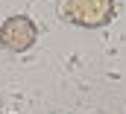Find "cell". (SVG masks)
<instances>
[{"instance_id": "obj_1", "label": "cell", "mask_w": 126, "mask_h": 114, "mask_svg": "<svg viewBox=\"0 0 126 114\" xmlns=\"http://www.w3.org/2000/svg\"><path fill=\"white\" fill-rule=\"evenodd\" d=\"M114 12V0H64L62 3V15L85 29H97L103 24L111 21Z\"/></svg>"}, {"instance_id": "obj_2", "label": "cell", "mask_w": 126, "mask_h": 114, "mask_svg": "<svg viewBox=\"0 0 126 114\" xmlns=\"http://www.w3.org/2000/svg\"><path fill=\"white\" fill-rule=\"evenodd\" d=\"M35 38H38V29H35V24H32L30 18H24V15L6 18L3 27H0V44H3L6 50H12V53L30 50L32 44H35Z\"/></svg>"}]
</instances>
